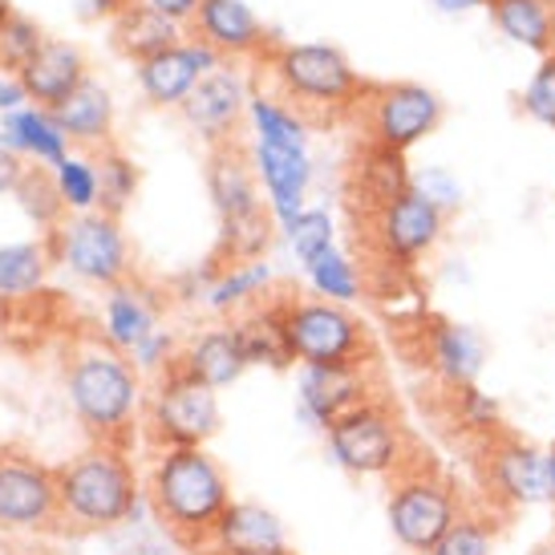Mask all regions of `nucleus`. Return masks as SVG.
Here are the masks:
<instances>
[{
	"instance_id": "603ef678",
	"label": "nucleus",
	"mask_w": 555,
	"mask_h": 555,
	"mask_svg": "<svg viewBox=\"0 0 555 555\" xmlns=\"http://www.w3.org/2000/svg\"><path fill=\"white\" fill-rule=\"evenodd\" d=\"M9 13H13V9H9V4L0 0V29H4V21H9Z\"/></svg>"
},
{
	"instance_id": "2eb2a0df",
	"label": "nucleus",
	"mask_w": 555,
	"mask_h": 555,
	"mask_svg": "<svg viewBox=\"0 0 555 555\" xmlns=\"http://www.w3.org/2000/svg\"><path fill=\"white\" fill-rule=\"evenodd\" d=\"M410 186H414V179H410L405 155L386 151V146H377V142H361L349 170H345V203H349V216H353V223L377 216L386 203H393L401 191H410Z\"/></svg>"
},
{
	"instance_id": "09e8293b",
	"label": "nucleus",
	"mask_w": 555,
	"mask_h": 555,
	"mask_svg": "<svg viewBox=\"0 0 555 555\" xmlns=\"http://www.w3.org/2000/svg\"><path fill=\"white\" fill-rule=\"evenodd\" d=\"M442 13H470V9H482L487 0H434Z\"/></svg>"
},
{
	"instance_id": "37998d69",
	"label": "nucleus",
	"mask_w": 555,
	"mask_h": 555,
	"mask_svg": "<svg viewBox=\"0 0 555 555\" xmlns=\"http://www.w3.org/2000/svg\"><path fill=\"white\" fill-rule=\"evenodd\" d=\"M414 186L430 203H438L447 216H450V211H459V203H463V186H459V179H454L450 170H442V167H430L426 175H417Z\"/></svg>"
},
{
	"instance_id": "de8ad7c7",
	"label": "nucleus",
	"mask_w": 555,
	"mask_h": 555,
	"mask_svg": "<svg viewBox=\"0 0 555 555\" xmlns=\"http://www.w3.org/2000/svg\"><path fill=\"white\" fill-rule=\"evenodd\" d=\"M21 102H29V93H25L21 78H0V109H4V114H13Z\"/></svg>"
},
{
	"instance_id": "72a5a7b5",
	"label": "nucleus",
	"mask_w": 555,
	"mask_h": 555,
	"mask_svg": "<svg viewBox=\"0 0 555 555\" xmlns=\"http://www.w3.org/2000/svg\"><path fill=\"white\" fill-rule=\"evenodd\" d=\"M49 256L41 244H9L0 247V296H29L41 288Z\"/></svg>"
},
{
	"instance_id": "20e7f679",
	"label": "nucleus",
	"mask_w": 555,
	"mask_h": 555,
	"mask_svg": "<svg viewBox=\"0 0 555 555\" xmlns=\"http://www.w3.org/2000/svg\"><path fill=\"white\" fill-rule=\"evenodd\" d=\"M69 401L78 410L81 426L102 447L122 450L139 417V373L109 340H90L74 353V365H69Z\"/></svg>"
},
{
	"instance_id": "9d476101",
	"label": "nucleus",
	"mask_w": 555,
	"mask_h": 555,
	"mask_svg": "<svg viewBox=\"0 0 555 555\" xmlns=\"http://www.w3.org/2000/svg\"><path fill=\"white\" fill-rule=\"evenodd\" d=\"M219 398L211 386L195 382L191 373L179 365V357L170 361L163 377H158V389L151 398V410H146V434L158 450H175V447H207L219 434Z\"/></svg>"
},
{
	"instance_id": "864d4df0",
	"label": "nucleus",
	"mask_w": 555,
	"mask_h": 555,
	"mask_svg": "<svg viewBox=\"0 0 555 555\" xmlns=\"http://www.w3.org/2000/svg\"><path fill=\"white\" fill-rule=\"evenodd\" d=\"M535 555H555V543H543V547Z\"/></svg>"
},
{
	"instance_id": "7ed1b4c3",
	"label": "nucleus",
	"mask_w": 555,
	"mask_h": 555,
	"mask_svg": "<svg viewBox=\"0 0 555 555\" xmlns=\"http://www.w3.org/2000/svg\"><path fill=\"white\" fill-rule=\"evenodd\" d=\"M386 482H389V494H386L389 531H393L398 547H405L410 555H430L438 547V540L475 503V499H466L459 478L450 475L430 450L422 454L417 442L401 459L398 470L386 475Z\"/></svg>"
},
{
	"instance_id": "58836bf2",
	"label": "nucleus",
	"mask_w": 555,
	"mask_h": 555,
	"mask_svg": "<svg viewBox=\"0 0 555 555\" xmlns=\"http://www.w3.org/2000/svg\"><path fill=\"white\" fill-rule=\"evenodd\" d=\"M284 232H288V244H293L296 260L305 263V268H312L324 251H333V219L321 207H305Z\"/></svg>"
},
{
	"instance_id": "c9c22d12",
	"label": "nucleus",
	"mask_w": 555,
	"mask_h": 555,
	"mask_svg": "<svg viewBox=\"0 0 555 555\" xmlns=\"http://www.w3.org/2000/svg\"><path fill=\"white\" fill-rule=\"evenodd\" d=\"M268 284H272V268H268L263 260L235 263V268H223V272H219L216 284H211V293H207V300H211V309L228 312V309H240V305L251 300V296H260Z\"/></svg>"
},
{
	"instance_id": "dca6fc26",
	"label": "nucleus",
	"mask_w": 555,
	"mask_h": 555,
	"mask_svg": "<svg viewBox=\"0 0 555 555\" xmlns=\"http://www.w3.org/2000/svg\"><path fill=\"white\" fill-rule=\"evenodd\" d=\"M179 109H183L186 122L195 126L211 146L235 142V126H240V118H244L247 109L244 78L235 69H228V65H216L211 74H203L195 90L186 93V102Z\"/></svg>"
},
{
	"instance_id": "f03ea898",
	"label": "nucleus",
	"mask_w": 555,
	"mask_h": 555,
	"mask_svg": "<svg viewBox=\"0 0 555 555\" xmlns=\"http://www.w3.org/2000/svg\"><path fill=\"white\" fill-rule=\"evenodd\" d=\"M263 78L276 86V93L263 98L288 106L305 126H328L353 114L370 90L333 46H280L272 57L263 53Z\"/></svg>"
},
{
	"instance_id": "8fccbe9b",
	"label": "nucleus",
	"mask_w": 555,
	"mask_h": 555,
	"mask_svg": "<svg viewBox=\"0 0 555 555\" xmlns=\"http://www.w3.org/2000/svg\"><path fill=\"white\" fill-rule=\"evenodd\" d=\"M134 0H93V13H106V16H118L122 9H130Z\"/></svg>"
},
{
	"instance_id": "1a4fd4ad",
	"label": "nucleus",
	"mask_w": 555,
	"mask_h": 555,
	"mask_svg": "<svg viewBox=\"0 0 555 555\" xmlns=\"http://www.w3.org/2000/svg\"><path fill=\"white\" fill-rule=\"evenodd\" d=\"M475 470L482 499L503 515H515L535 503H552L547 487V450L524 442L507 426L494 430L491 438L475 442Z\"/></svg>"
},
{
	"instance_id": "6ab92c4d",
	"label": "nucleus",
	"mask_w": 555,
	"mask_h": 555,
	"mask_svg": "<svg viewBox=\"0 0 555 555\" xmlns=\"http://www.w3.org/2000/svg\"><path fill=\"white\" fill-rule=\"evenodd\" d=\"M199 555H293L284 524L260 503H232L216 531L195 547Z\"/></svg>"
},
{
	"instance_id": "7c9ffc66",
	"label": "nucleus",
	"mask_w": 555,
	"mask_h": 555,
	"mask_svg": "<svg viewBox=\"0 0 555 555\" xmlns=\"http://www.w3.org/2000/svg\"><path fill=\"white\" fill-rule=\"evenodd\" d=\"M235 337H240V349H244L247 365H272V370H288L293 357H288V345H284V333H280V317L272 305L247 312L244 321H235Z\"/></svg>"
},
{
	"instance_id": "c03bdc74",
	"label": "nucleus",
	"mask_w": 555,
	"mask_h": 555,
	"mask_svg": "<svg viewBox=\"0 0 555 555\" xmlns=\"http://www.w3.org/2000/svg\"><path fill=\"white\" fill-rule=\"evenodd\" d=\"M175 340H170V333H151V337L142 340L139 349H134V361H139V370H167L170 361H175Z\"/></svg>"
},
{
	"instance_id": "5701e85b",
	"label": "nucleus",
	"mask_w": 555,
	"mask_h": 555,
	"mask_svg": "<svg viewBox=\"0 0 555 555\" xmlns=\"http://www.w3.org/2000/svg\"><path fill=\"white\" fill-rule=\"evenodd\" d=\"M16 78H21L25 93L37 102V109H57L62 102H69V93L78 90L90 74H86V57H81L78 46H69V41H46L41 53Z\"/></svg>"
},
{
	"instance_id": "423d86ee",
	"label": "nucleus",
	"mask_w": 555,
	"mask_h": 555,
	"mask_svg": "<svg viewBox=\"0 0 555 555\" xmlns=\"http://www.w3.org/2000/svg\"><path fill=\"white\" fill-rule=\"evenodd\" d=\"M288 357L300 365H373L370 324L333 300H280L272 305Z\"/></svg>"
},
{
	"instance_id": "3c124183",
	"label": "nucleus",
	"mask_w": 555,
	"mask_h": 555,
	"mask_svg": "<svg viewBox=\"0 0 555 555\" xmlns=\"http://www.w3.org/2000/svg\"><path fill=\"white\" fill-rule=\"evenodd\" d=\"M547 487H552V507H555V442L547 447Z\"/></svg>"
},
{
	"instance_id": "6e6552de",
	"label": "nucleus",
	"mask_w": 555,
	"mask_h": 555,
	"mask_svg": "<svg viewBox=\"0 0 555 555\" xmlns=\"http://www.w3.org/2000/svg\"><path fill=\"white\" fill-rule=\"evenodd\" d=\"M324 438H328V454L337 459L340 470L361 478L393 475L401 459L414 450V438L401 426V414L389 405L386 393L349 410L345 417H337L324 430Z\"/></svg>"
},
{
	"instance_id": "49530a36",
	"label": "nucleus",
	"mask_w": 555,
	"mask_h": 555,
	"mask_svg": "<svg viewBox=\"0 0 555 555\" xmlns=\"http://www.w3.org/2000/svg\"><path fill=\"white\" fill-rule=\"evenodd\" d=\"M142 4H151V9H158L163 16L179 21V25H191L195 13H199V0H142Z\"/></svg>"
},
{
	"instance_id": "cd10ccee",
	"label": "nucleus",
	"mask_w": 555,
	"mask_h": 555,
	"mask_svg": "<svg viewBox=\"0 0 555 555\" xmlns=\"http://www.w3.org/2000/svg\"><path fill=\"white\" fill-rule=\"evenodd\" d=\"M49 114H53V122L62 126L65 139L74 142H106L109 126H114V102H109L106 86H98L93 78L81 81L78 90L69 93V102H62Z\"/></svg>"
},
{
	"instance_id": "4c0bfd02",
	"label": "nucleus",
	"mask_w": 555,
	"mask_h": 555,
	"mask_svg": "<svg viewBox=\"0 0 555 555\" xmlns=\"http://www.w3.org/2000/svg\"><path fill=\"white\" fill-rule=\"evenodd\" d=\"M16 195H21V207H25L41 228H53V223L69 211L62 199V186H57V175H49V170H41V167L25 170V179L16 183Z\"/></svg>"
},
{
	"instance_id": "a19ab883",
	"label": "nucleus",
	"mask_w": 555,
	"mask_h": 555,
	"mask_svg": "<svg viewBox=\"0 0 555 555\" xmlns=\"http://www.w3.org/2000/svg\"><path fill=\"white\" fill-rule=\"evenodd\" d=\"M53 175H57V186H62V199L69 211H78V216L98 211V167L93 163L65 158V163L53 167Z\"/></svg>"
},
{
	"instance_id": "39448f33",
	"label": "nucleus",
	"mask_w": 555,
	"mask_h": 555,
	"mask_svg": "<svg viewBox=\"0 0 555 555\" xmlns=\"http://www.w3.org/2000/svg\"><path fill=\"white\" fill-rule=\"evenodd\" d=\"M57 499H62V524L106 531L139 511L142 491L126 450L93 447L74 463L57 466Z\"/></svg>"
},
{
	"instance_id": "a878e982",
	"label": "nucleus",
	"mask_w": 555,
	"mask_h": 555,
	"mask_svg": "<svg viewBox=\"0 0 555 555\" xmlns=\"http://www.w3.org/2000/svg\"><path fill=\"white\" fill-rule=\"evenodd\" d=\"M158 333V305L151 296L134 288V284H118L106 296V328L102 337L118 349V353H134L142 340Z\"/></svg>"
},
{
	"instance_id": "5fc2aeb1",
	"label": "nucleus",
	"mask_w": 555,
	"mask_h": 555,
	"mask_svg": "<svg viewBox=\"0 0 555 555\" xmlns=\"http://www.w3.org/2000/svg\"><path fill=\"white\" fill-rule=\"evenodd\" d=\"M0 139H4V134H0Z\"/></svg>"
},
{
	"instance_id": "b1692460",
	"label": "nucleus",
	"mask_w": 555,
	"mask_h": 555,
	"mask_svg": "<svg viewBox=\"0 0 555 555\" xmlns=\"http://www.w3.org/2000/svg\"><path fill=\"white\" fill-rule=\"evenodd\" d=\"M179 365H183L195 382H203V386L223 389L247 370V357H244V349H240L235 328L228 324V328H207V333H199V337L179 353Z\"/></svg>"
},
{
	"instance_id": "393cba45",
	"label": "nucleus",
	"mask_w": 555,
	"mask_h": 555,
	"mask_svg": "<svg viewBox=\"0 0 555 555\" xmlns=\"http://www.w3.org/2000/svg\"><path fill=\"white\" fill-rule=\"evenodd\" d=\"M114 46L122 49L126 57H134V65L167 53V49L183 46V25L163 16L151 4H130L114 16Z\"/></svg>"
},
{
	"instance_id": "f257e3e1",
	"label": "nucleus",
	"mask_w": 555,
	"mask_h": 555,
	"mask_svg": "<svg viewBox=\"0 0 555 555\" xmlns=\"http://www.w3.org/2000/svg\"><path fill=\"white\" fill-rule=\"evenodd\" d=\"M146 499L155 507L158 524L191 552L216 531L223 511L235 503L232 482L223 475V466L207 454V447L158 450L146 478Z\"/></svg>"
},
{
	"instance_id": "c85d7f7f",
	"label": "nucleus",
	"mask_w": 555,
	"mask_h": 555,
	"mask_svg": "<svg viewBox=\"0 0 555 555\" xmlns=\"http://www.w3.org/2000/svg\"><path fill=\"white\" fill-rule=\"evenodd\" d=\"M4 142L16 151H29V155H37V163H49V167L69 158L65 155L69 139L62 134V126L53 122L49 109H13L4 118Z\"/></svg>"
},
{
	"instance_id": "f3484780",
	"label": "nucleus",
	"mask_w": 555,
	"mask_h": 555,
	"mask_svg": "<svg viewBox=\"0 0 555 555\" xmlns=\"http://www.w3.org/2000/svg\"><path fill=\"white\" fill-rule=\"evenodd\" d=\"M422 361L447 389L475 386L487 361V340L470 324L430 321L422 328Z\"/></svg>"
},
{
	"instance_id": "aec40b11",
	"label": "nucleus",
	"mask_w": 555,
	"mask_h": 555,
	"mask_svg": "<svg viewBox=\"0 0 555 555\" xmlns=\"http://www.w3.org/2000/svg\"><path fill=\"white\" fill-rule=\"evenodd\" d=\"M256 175H260L263 191H268V211L280 228H288L300 211H305V195L312 183V163L305 151H288V146H272V142H256L251 151Z\"/></svg>"
},
{
	"instance_id": "ea45409f",
	"label": "nucleus",
	"mask_w": 555,
	"mask_h": 555,
	"mask_svg": "<svg viewBox=\"0 0 555 555\" xmlns=\"http://www.w3.org/2000/svg\"><path fill=\"white\" fill-rule=\"evenodd\" d=\"M41 46H46V33L37 29L29 16L9 13L4 29H0V69L21 74V69L41 53Z\"/></svg>"
},
{
	"instance_id": "9b49d317",
	"label": "nucleus",
	"mask_w": 555,
	"mask_h": 555,
	"mask_svg": "<svg viewBox=\"0 0 555 555\" xmlns=\"http://www.w3.org/2000/svg\"><path fill=\"white\" fill-rule=\"evenodd\" d=\"M353 114L361 118V130H365L361 142H377L386 151L405 155L442 126L447 109H442L438 93L417 86V81H386V86L370 81V90H365Z\"/></svg>"
},
{
	"instance_id": "a18cd8bd",
	"label": "nucleus",
	"mask_w": 555,
	"mask_h": 555,
	"mask_svg": "<svg viewBox=\"0 0 555 555\" xmlns=\"http://www.w3.org/2000/svg\"><path fill=\"white\" fill-rule=\"evenodd\" d=\"M25 163H21V155H16V151H9V146H4V142H0V195H4V191H16V183H21V179H25Z\"/></svg>"
},
{
	"instance_id": "412c9836",
	"label": "nucleus",
	"mask_w": 555,
	"mask_h": 555,
	"mask_svg": "<svg viewBox=\"0 0 555 555\" xmlns=\"http://www.w3.org/2000/svg\"><path fill=\"white\" fill-rule=\"evenodd\" d=\"M207 191H211L223 223L244 219L263 207L256 163H251V155H247L240 142H219V146H211V155H207Z\"/></svg>"
},
{
	"instance_id": "0eeeda50",
	"label": "nucleus",
	"mask_w": 555,
	"mask_h": 555,
	"mask_svg": "<svg viewBox=\"0 0 555 555\" xmlns=\"http://www.w3.org/2000/svg\"><path fill=\"white\" fill-rule=\"evenodd\" d=\"M447 219L450 216L438 203H430L417 186H410L393 203H386L377 216L353 223L357 247H365L382 272L405 276L410 268H417L434 247L442 244Z\"/></svg>"
},
{
	"instance_id": "473e14b6",
	"label": "nucleus",
	"mask_w": 555,
	"mask_h": 555,
	"mask_svg": "<svg viewBox=\"0 0 555 555\" xmlns=\"http://www.w3.org/2000/svg\"><path fill=\"white\" fill-rule=\"evenodd\" d=\"M247 118L256 126V142H272V146H288V151H305V142H309V126L288 106H280L263 93L247 98Z\"/></svg>"
},
{
	"instance_id": "e433bc0d",
	"label": "nucleus",
	"mask_w": 555,
	"mask_h": 555,
	"mask_svg": "<svg viewBox=\"0 0 555 555\" xmlns=\"http://www.w3.org/2000/svg\"><path fill=\"white\" fill-rule=\"evenodd\" d=\"M305 272H309L312 288H317L324 300H333V305H349V300H357L361 288H365V276L357 272V263L349 260V256H340L337 247L324 251L321 260L312 263V268H305Z\"/></svg>"
},
{
	"instance_id": "4be33fe9",
	"label": "nucleus",
	"mask_w": 555,
	"mask_h": 555,
	"mask_svg": "<svg viewBox=\"0 0 555 555\" xmlns=\"http://www.w3.org/2000/svg\"><path fill=\"white\" fill-rule=\"evenodd\" d=\"M195 37L219 57H260L268 53V33L244 0H199Z\"/></svg>"
},
{
	"instance_id": "2f4dec72",
	"label": "nucleus",
	"mask_w": 555,
	"mask_h": 555,
	"mask_svg": "<svg viewBox=\"0 0 555 555\" xmlns=\"http://www.w3.org/2000/svg\"><path fill=\"white\" fill-rule=\"evenodd\" d=\"M447 405H450V422L454 430L466 434L470 442H482L491 438L494 430H503V410L491 393H482L478 386H459L447 389Z\"/></svg>"
},
{
	"instance_id": "a211bd4d",
	"label": "nucleus",
	"mask_w": 555,
	"mask_h": 555,
	"mask_svg": "<svg viewBox=\"0 0 555 555\" xmlns=\"http://www.w3.org/2000/svg\"><path fill=\"white\" fill-rule=\"evenodd\" d=\"M216 65H223L216 49H207L203 41H183V46L155 53L139 62V86L155 106H183L186 93L199 86L203 74H211Z\"/></svg>"
},
{
	"instance_id": "bb28decb",
	"label": "nucleus",
	"mask_w": 555,
	"mask_h": 555,
	"mask_svg": "<svg viewBox=\"0 0 555 555\" xmlns=\"http://www.w3.org/2000/svg\"><path fill=\"white\" fill-rule=\"evenodd\" d=\"M499 33L531 53H555V0H487Z\"/></svg>"
},
{
	"instance_id": "c756f323",
	"label": "nucleus",
	"mask_w": 555,
	"mask_h": 555,
	"mask_svg": "<svg viewBox=\"0 0 555 555\" xmlns=\"http://www.w3.org/2000/svg\"><path fill=\"white\" fill-rule=\"evenodd\" d=\"M503 511H494L487 499H475L459 524L450 527L438 540L430 555H494L499 547V531H503Z\"/></svg>"
},
{
	"instance_id": "79ce46f5",
	"label": "nucleus",
	"mask_w": 555,
	"mask_h": 555,
	"mask_svg": "<svg viewBox=\"0 0 555 555\" xmlns=\"http://www.w3.org/2000/svg\"><path fill=\"white\" fill-rule=\"evenodd\" d=\"M524 109L535 118V122L555 130V53H547V57L540 62V69L531 74V81H527Z\"/></svg>"
},
{
	"instance_id": "4468645a",
	"label": "nucleus",
	"mask_w": 555,
	"mask_h": 555,
	"mask_svg": "<svg viewBox=\"0 0 555 555\" xmlns=\"http://www.w3.org/2000/svg\"><path fill=\"white\" fill-rule=\"evenodd\" d=\"M373 398H382L373 365H300V414L321 430Z\"/></svg>"
},
{
	"instance_id": "f704fd0d",
	"label": "nucleus",
	"mask_w": 555,
	"mask_h": 555,
	"mask_svg": "<svg viewBox=\"0 0 555 555\" xmlns=\"http://www.w3.org/2000/svg\"><path fill=\"white\" fill-rule=\"evenodd\" d=\"M134 191H139L134 163L122 151H102V158H98V211L118 219L126 211V203L134 199Z\"/></svg>"
},
{
	"instance_id": "f8f14e48",
	"label": "nucleus",
	"mask_w": 555,
	"mask_h": 555,
	"mask_svg": "<svg viewBox=\"0 0 555 555\" xmlns=\"http://www.w3.org/2000/svg\"><path fill=\"white\" fill-rule=\"evenodd\" d=\"M49 240L57 244V260L69 263L81 280L118 288L130 280V251L118 219L106 211H86V216L65 219L62 228H53Z\"/></svg>"
},
{
	"instance_id": "ddd939ff",
	"label": "nucleus",
	"mask_w": 555,
	"mask_h": 555,
	"mask_svg": "<svg viewBox=\"0 0 555 555\" xmlns=\"http://www.w3.org/2000/svg\"><path fill=\"white\" fill-rule=\"evenodd\" d=\"M62 524L57 470L16 454H0V527L4 531H41Z\"/></svg>"
}]
</instances>
